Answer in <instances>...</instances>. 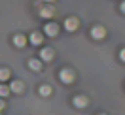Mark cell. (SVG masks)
Wrapping results in <instances>:
<instances>
[{
	"label": "cell",
	"mask_w": 125,
	"mask_h": 115,
	"mask_svg": "<svg viewBox=\"0 0 125 115\" xmlns=\"http://www.w3.org/2000/svg\"><path fill=\"white\" fill-rule=\"evenodd\" d=\"M59 79H61L62 83H72L74 79H76V76H74V72H72L70 68H62L61 72H59Z\"/></svg>",
	"instance_id": "6da1fadb"
},
{
	"label": "cell",
	"mask_w": 125,
	"mask_h": 115,
	"mask_svg": "<svg viewBox=\"0 0 125 115\" xmlns=\"http://www.w3.org/2000/svg\"><path fill=\"white\" fill-rule=\"evenodd\" d=\"M78 27H80V19H78V17L70 15V17H66V19H64V28H66L68 32L78 30Z\"/></svg>",
	"instance_id": "7a4b0ae2"
},
{
	"label": "cell",
	"mask_w": 125,
	"mask_h": 115,
	"mask_svg": "<svg viewBox=\"0 0 125 115\" xmlns=\"http://www.w3.org/2000/svg\"><path fill=\"white\" fill-rule=\"evenodd\" d=\"M104 36H106V28L102 25H95L93 28H91V38L93 40H102Z\"/></svg>",
	"instance_id": "3957f363"
},
{
	"label": "cell",
	"mask_w": 125,
	"mask_h": 115,
	"mask_svg": "<svg viewBox=\"0 0 125 115\" xmlns=\"http://www.w3.org/2000/svg\"><path fill=\"white\" fill-rule=\"evenodd\" d=\"M38 13H40V17H44V19H51V17L55 15V8L53 6H40L38 8Z\"/></svg>",
	"instance_id": "277c9868"
},
{
	"label": "cell",
	"mask_w": 125,
	"mask_h": 115,
	"mask_svg": "<svg viewBox=\"0 0 125 115\" xmlns=\"http://www.w3.org/2000/svg\"><path fill=\"white\" fill-rule=\"evenodd\" d=\"M72 104L78 107V109H83V107L89 106V98H87V96H83V94H78V96H74Z\"/></svg>",
	"instance_id": "5b68a950"
},
{
	"label": "cell",
	"mask_w": 125,
	"mask_h": 115,
	"mask_svg": "<svg viewBox=\"0 0 125 115\" xmlns=\"http://www.w3.org/2000/svg\"><path fill=\"white\" fill-rule=\"evenodd\" d=\"M8 87H10V92H15V94H21V92L25 91V83L19 81V79H13Z\"/></svg>",
	"instance_id": "8992f818"
},
{
	"label": "cell",
	"mask_w": 125,
	"mask_h": 115,
	"mask_svg": "<svg viewBox=\"0 0 125 115\" xmlns=\"http://www.w3.org/2000/svg\"><path fill=\"white\" fill-rule=\"evenodd\" d=\"M53 57H55V51H53V47H44L42 51H40V61H53Z\"/></svg>",
	"instance_id": "52a82bcc"
},
{
	"label": "cell",
	"mask_w": 125,
	"mask_h": 115,
	"mask_svg": "<svg viewBox=\"0 0 125 115\" xmlns=\"http://www.w3.org/2000/svg\"><path fill=\"white\" fill-rule=\"evenodd\" d=\"M57 32H59V27H57V23H46L44 25V34L46 36H57Z\"/></svg>",
	"instance_id": "ba28073f"
},
{
	"label": "cell",
	"mask_w": 125,
	"mask_h": 115,
	"mask_svg": "<svg viewBox=\"0 0 125 115\" xmlns=\"http://www.w3.org/2000/svg\"><path fill=\"white\" fill-rule=\"evenodd\" d=\"M29 40H31L32 45H42V42H44V34L36 30V32H32V34H31V38H29Z\"/></svg>",
	"instance_id": "9c48e42d"
},
{
	"label": "cell",
	"mask_w": 125,
	"mask_h": 115,
	"mask_svg": "<svg viewBox=\"0 0 125 115\" xmlns=\"http://www.w3.org/2000/svg\"><path fill=\"white\" fill-rule=\"evenodd\" d=\"M51 92H53V89H51L49 85H40V87H38V94H40V96H44V98L51 96Z\"/></svg>",
	"instance_id": "30bf717a"
},
{
	"label": "cell",
	"mask_w": 125,
	"mask_h": 115,
	"mask_svg": "<svg viewBox=\"0 0 125 115\" xmlns=\"http://www.w3.org/2000/svg\"><path fill=\"white\" fill-rule=\"evenodd\" d=\"M13 45L15 47H25L27 45V38H25L23 34H15V36H13Z\"/></svg>",
	"instance_id": "8fae6325"
},
{
	"label": "cell",
	"mask_w": 125,
	"mask_h": 115,
	"mask_svg": "<svg viewBox=\"0 0 125 115\" xmlns=\"http://www.w3.org/2000/svg\"><path fill=\"white\" fill-rule=\"evenodd\" d=\"M29 68L34 70V72H40V70H42V61H40V59H31V61H29Z\"/></svg>",
	"instance_id": "7c38bea8"
},
{
	"label": "cell",
	"mask_w": 125,
	"mask_h": 115,
	"mask_svg": "<svg viewBox=\"0 0 125 115\" xmlns=\"http://www.w3.org/2000/svg\"><path fill=\"white\" fill-rule=\"evenodd\" d=\"M10 76H11L10 68H0V81H2V83H4V81H8Z\"/></svg>",
	"instance_id": "4fadbf2b"
},
{
	"label": "cell",
	"mask_w": 125,
	"mask_h": 115,
	"mask_svg": "<svg viewBox=\"0 0 125 115\" xmlns=\"http://www.w3.org/2000/svg\"><path fill=\"white\" fill-rule=\"evenodd\" d=\"M10 94V87L4 83H0V98H4V96H8Z\"/></svg>",
	"instance_id": "5bb4252c"
},
{
	"label": "cell",
	"mask_w": 125,
	"mask_h": 115,
	"mask_svg": "<svg viewBox=\"0 0 125 115\" xmlns=\"http://www.w3.org/2000/svg\"><path fill=\"white\" fill-rule=\"evenodd\" d=\"M119 59H121V61L125 62V47H123V49H121V51H119Z\"/></svg>",
	"instance_id": "9a60e30c"
},
{
	"label": "cell",
	"mask_w": 125,
	"mask_h": 115,
	"mask_svg": "<svg viewBox=\"0 0 125 115\" xmlns=\"http://www.w3.org/2000/svg\"><path fill=\"white\" fill-rule=\"evenodd\" d=\"M4 106H6V104H4V100L0 98V111H2V109H4Z\"/></svg>",
	"instance_id": "2e32d148"
},
{
	"label": "cell",
	"mask_w": 125,
	"mask_h": 115,
	"mask_svg": "<svg viewBox=\"0 0 125 115\" xmlns=\"http://www.w3.org/2000/svg\"><path fill=\"white\" fill-rule=\"evenodd\" d=\"M119 8H121V11H123V13H125V0H123V2H121V6H119Z\"/></svg>",
	"instance_id": "e0dca14e"
},
{
	"label": "cell",
	"mask_w": 125,
	"mask_h": 115,
	"mask_svg": "<svg viewBox=\"0 0 125 115\" xmlns=\"http://www.w3.org/2000/svg\"><path fill=\"white\" fill-rule=\"evenodd\" d=\"M44 2H47V4H51V2H53V0H44Z\"/></svg>",
	"instance_id": "ac0fdd59"
},
{
	"label": "cell",
	"mask_w": 125,
	"mask_h": 115,
	"mask_svg": "<svg viewBox=\"0 0 125 115\" xmlns=\"http://www.w3.org/2000/svg\"><path fill=\"white\" fill-rule=\"evenodd\" d=\"M99 115H104V113H99Z\"/></svg>",
	"instance_id": "d6986e66"
}]
</instances>
